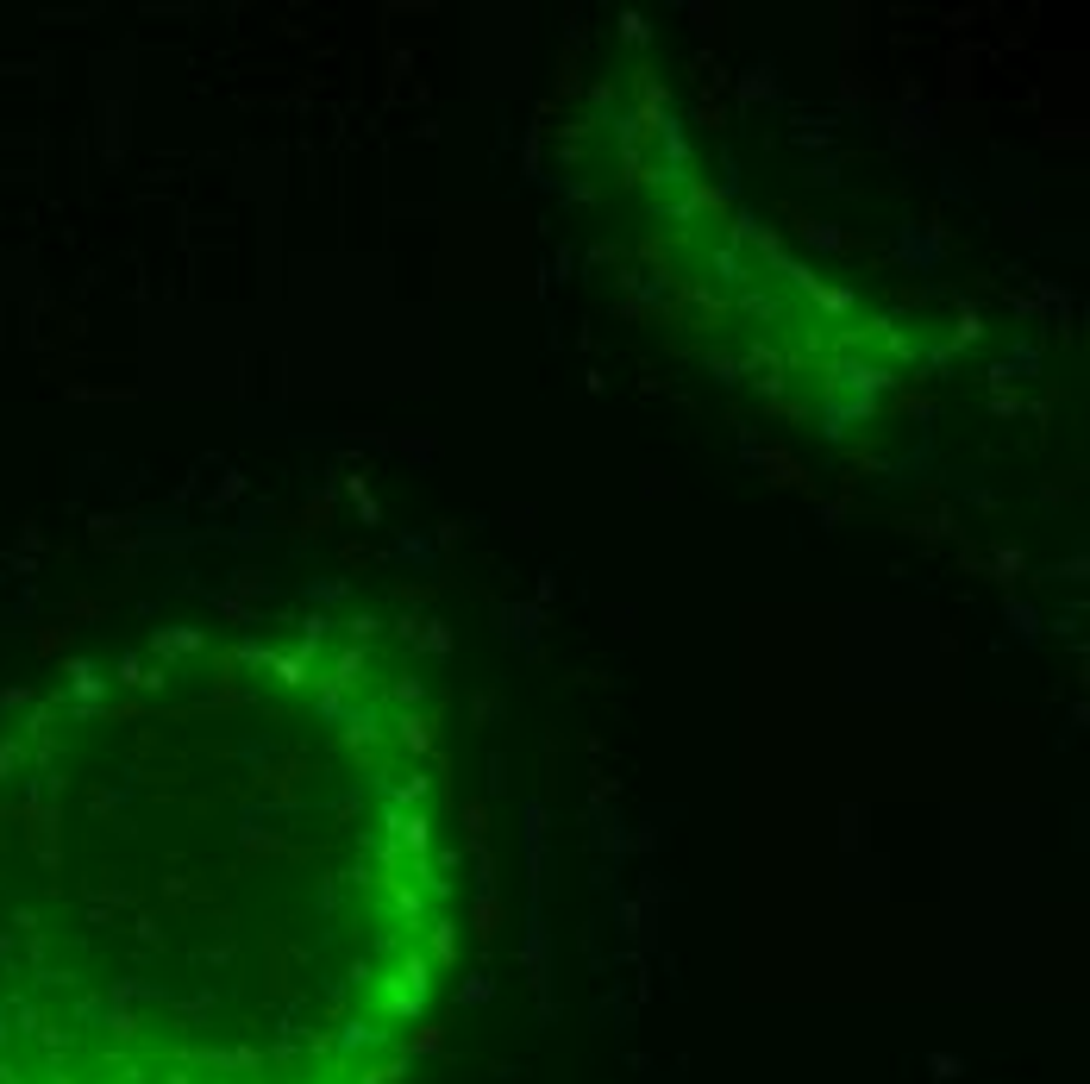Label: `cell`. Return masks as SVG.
<instances>
[{"label":"cell","instance_id":"cell-1","mask_svg":"<svg viewBox=\"0 0 1090 1084\" xmlns=\"http://www.w3.org/2000/svg\"><path fill=\"white\" fill-rule=\"evenodd\" d=\"M151 1022L170 1028V997H157V1003H151ZM176 1066H182V1053H176Z\"/></svg>","mask_w":1090,"mask_h":1084}]
</instances>
